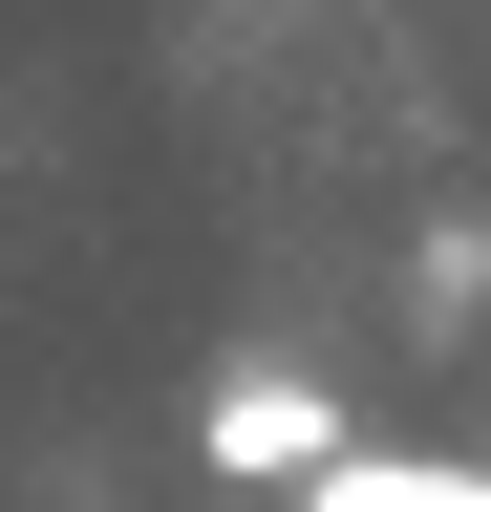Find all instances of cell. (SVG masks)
<instances>
[{
  "label": "cell",
  "mask_w": 491,
  "mask_h": 512,
  "mask_svg": "<svg viewBox=\"0 0 491 512\" xmlns=\"http://www.w3.org/2000/svg\"><path fill=\"white\" fill-rule=\"evenodd\" d=\"M193 448H214L235 491H321V470H363V427H342V384H321V363H214Z\"/></svg>",
  "instance_id": "obj_1"
},
{
  "label": "cell",
  "mask_w": 491,
  "mask_h": 512,
  "mask_svg": "<svg viewBox=\"0 0 491 512\" xmlns=\"http://www.w3.org/2000/svg\"><path fill=\"white\" fill-rule=\"evenodd\" d=\"M299 512H491V470H406V448H363V470H321Z\"/></svg>",
  "instance_id": "obj_2"
}]
</instances>
